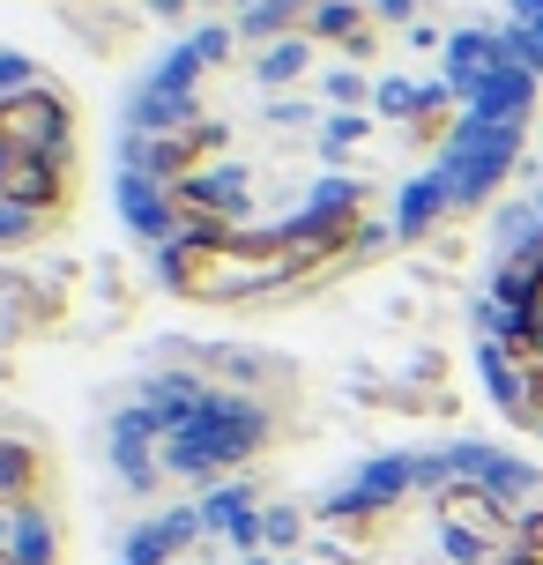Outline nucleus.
<instances>
[{"instance_id": "obj_6", "label": "nucleus", "mask_w": 543, "mask_h": 565, "mask_svg": "<svg viewBox=\"0 0 543 565\" xmlns=\"http://www.w3.org/2000/svg\"><path fill=\"white\" fill-rule=\"evenodd\" d=\"M298 67H306V38H290V45H276V53L260 60V75H268V83H290Z\"/></svg>"}, {"instance_id": "obj_1", "label": "nucleus", "mask_w": 543, "mask_h": 565, "mask_svg": "<svg viewBox=\"0 0 543 565\" xmlns=\"http://www.w3.org/2000/svg\"><path fill=\"white\" fill-rule=\"evenodd\" d=\"M157 276L187 306H268L276 290L313 276L290 231H216V238H172Z\"/></svg>"}, {"instance_id": "obj_7", "label": "nucleus", "mask_w": 543, "mask_h": 565, "mask_svg": "<svg viewBox=\"0 0 543 565\" xmlns=\"http://www.w3.org/2000/svg\"><path fill=\"white\" fill-rule=\"evenodd\" d=\"M0 565H23V551H15V543H0Z\"/></svg>"}, {"instance_id": "obj_5", "label": "nucleus", "mask_w": 543, "mask_h": 565, "mask_svg": "<svg viewBox=\"0 0 543 565\" xmlns=\"http://www.w3.org/2000/svg\"><path fill=\"white\" fill-rule=\"evenodd\" d=\"M224 149V127L216 119H179V127H149L142 157L149 171L164 179V186H187V179H201V164Z\"/></svg>"}, {"instance_id": "obj_3", "label": "nucleus", "mask_w": 543, "mask_h": 565, "mask_svg": "<svg viewBox=\"0 0 543 565\" xmlns=\"http://www.w3.org/2000/svg\"><path fill=\"white\" fill-rule=\"evenodd\" d=\"M75 201V164L53 157V149H0V209L15 216H67Z\"/></svg>"}, {"instance_id": "obj_4", "label": "nucleus", "mask_w": 543, "mask_h": 565, "mask_svg": "<svg viewBox=\"0 0 543 565\" xmlns=\"http://www.w3.org/2000/svg\"><path fill=\"white\" fill-rule=\"evenodd\" d=\"M67 141H75L67 89H53V83L0 89V149H53V157H67Z\"/></svg>"}, {"instance_id": "obj_8", "label": "nucleus", "mask_w": 543, "mask_h": 565, "mask_svg": "<svg viewBox=\"0 0 543 565\" xmlns=\"http://www.w3.org/2000/svg\"><path fill=\"white\" fill-rule=\"evenodd\" d=\"M0 477H8V439H0ZM0 507H8V491H0Z\"/></svg>"}, {"instance_id": "obj_2", "label": "nucleus", "mask_w": 543, "mask_h": 565, "mask_svg": "<svg viewBox=\"0 0 543 565\" xmlns=\"http://www.w3.org/2000/svg\"><path fill=\"white\" fill-rule=\"evenodd\" d=\"M439 529L455 543V558H499V551H514V513L499 507V491L491 483H447L439 491Z\"/></svg>"}]
</instances>
